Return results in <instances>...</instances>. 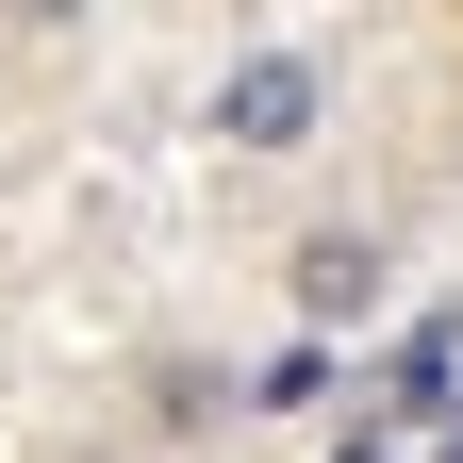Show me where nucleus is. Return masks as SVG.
<instances>
[{"instance_id": "nucleus-4", "label": "nucleus", "mask_w": 463, "mask_h": 463, "mask_svg": "<svg viewBox=\"0 0 463 463\" xmlns=\"http://www.w3.org/2000/svg\"><path fill=\"white\" fill-rule=\"evenodd\" d=\"M331 463H397V447H381V430H347V447H331Z\"/></svg>"}, {"instance_id": "nucleus-1", "label": "nucleus", "mask_w": 463, "mask_h": 463, "mask_svg": "<svg viewBox=\"0 0 463 463\" xmlns=\"http://www.w3.org/2000/svg\"><path fill=\"white\" fill-rule=\"evenodd\" d=\"M315 116H331V83H315V50H232L215 67V149H315Z\"/></svg>"}, {"instance_id": "nucleus-2", "label": "nucleus", "mask_w": 463, "mask_h": 463, "mask_svg": "<svg viewBox=\"0 0 463 463\" xmlns=\"http://www.w3.org/2000/svg\"><path fill=\"white\" fill-rule=\"evenodd\" d=\"M298 315L315 331H364L381 315V249H364V232H315V249H298Z\"/></svg>"}, {"instance_id": "nucleus-5", "label": "nucleus", "mask_w": 463, "mask_h": 463, "mask_svg": "<svg viewBox=\"0 0 463 463\" xmlns=\"http://www.w3.org/2000/svg\"><path fill=\"white\" fill-rule=\"evenodd\" d=\"M430 463H463V430H447V447H430Z\"/></svg>"}, {"instance_id": "nucleus-3", "label": "nucleus", "mask_w": 463, "mask_h": 463, "mask_svg": "<svg viewBox=\"0 0 463 463\" xmlns=\"http://www.w3.org/2000/svg\"><path fill=\"white\" fill-rule=\"evenodd\" d=\"M397 414H463V331H447V315L397 347Z\"/></svg>"}]
</instances>
